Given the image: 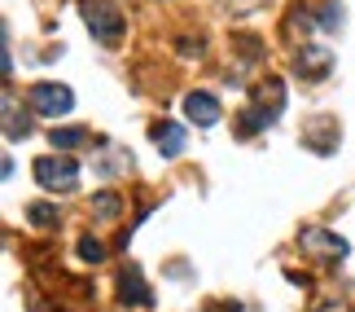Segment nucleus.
<instances>
[{
    "label": "nucleus",
    "mask_w": 355,
    "mask_h": 312,
    "mask_svg": "<svg viewBox=\"0 0 355 312\" xmlns=\"http://www.w3.org/2000/svg\"><path fill=\"white\" fill-rule=\"evenodd\" d=\"M298 247H303L311 260H320V264H343L351 255L347 238H338V233H329V229H320V224H307L303 233H298Z\"/></svg>",
    "instance_id": "nucleus-1"
},
{
    "label": "nucleus",
    "mask_w": 355,
    "mask_h": 312,
    "mask_svg": "<svg viewBox=\"0 0 355 312\" xmlns=\"http://www.w3.org/2000/svg\"><path fill=\"white\" fill-rule=\"evenodd\" d=\"M35 181L44 189H79V163L66 158V154H44L35 158Z\"/></svg>",
    "instance_id": "nucleus-2"
},
{
    "label": "nucleus",
    "mask_w": 355,
    "mask_h": 312,
    "mask_svg": "<svg viewBox=\"0 0 355 312\" xmlns=\"http://www.w3.org/2000/svg\"><path fill=\"white\" fill-rule=\"evenodd\" d=\"M84 22L88 31L101 40V44H119L123 35V13L114 5H105V0H84Z\"/></svg>",
    "instance_id": "nucleus-3"
},
{
    "label": "nucleus",
    "mask_w": 355,
    "mask_h": 312,
    "mask_svg": "<svg viewBox=\"0 0 355 312\" xmlns=\"http://www.w3.org/2000/svg\"><path fill=\"white\" fill-rule=\"evenodd\" d=\"M26 101H31V110H35V115H44V119H62V115H71L75 92L66 88V84H35Z\"/></svg>",
    "instance_id": "nucleus-4"
},
{
    "label": "nucleus",
    "mask_w": 355,
    "mask_h": 312,
    "mask_svg": "<svg viewBox=\"0 0 355 312\" xmlns=\"http://www.w3.org/2000/svg\"><path fill=\"white\" fill-rule=\"evenodd\" d=\"M338 141H343V128H338V119H329V115H316L303 128V145L311 154H334Z\"/></svg>",
    "instance_id": "nucleus-5"
},
{
    "label": "nucleus",
    "mask_w": 355,
    "mask_h": 312,
    "mask_svg": "<svg viewBox=\"0 0 355 312\" xmlns=\"http://www.w3.org/2000/svg\"><path fill=\"white\" fill-rule=\"evenodd\" d=\"M250 110L263 119V124L281 119V110H285V84H281V79H263V84L254 88V106H250Z\"/></svg>",
    "instance_id": "nucleus-6"
},
{
    "label": "nucleus",
    "mask_w": 355,
    "mask_h": 312,
    "mask_svg": "<svg viewBox=\"0 0 355 312\" xmlns=\"http://www.w3.org/2000/svg\"><path fill=\"white\" fill-rule=\"evenodd\" d=\"M329 66H334V53L329 49H320V44H303L294 53V71L303 75V79H320V75H329Z\"/></svg>",
    "instance_id": "nucleus-7"
},
{
    "label": "nucleus",
    "mask_w": 355,
    "mask_h": 312,
    "mask_svg": "<svg viewBox=\"0 0 355 312\" xmlns=\"http://www.w3.org/2000/svg\"><path fill=\"white\" fill-rule=\"evenodd\" d=\"M184 119H189V124H198V128H211V124H220V101H215L211 92L193 88V92L184 97Z\"/></svg>",
    "instance_id": "nucleus-8"
},
{
    "label": "nucleus",
    "mask_w": 355,
    "mask_h": 312,
    "mask_svg": "<svg viewBox=\"0 0 355 312\" xmlns=\"http://www.w3.org/2000/svg\"><path fill=\"white\" fill-rule=\"evenodd\" d=\"M119 290H123V304H132V308H154V295H149L145 286V277H141V268L128 264L119 273Z\"/></svg>",
    "instance_id": "nucleus-9"
},
{
    "label": "nucleus",
    "mask_w": 355,
    "mask_h": 312,
    "mask_svg": "<svg viewBox=\"0 0 355 312\" xmlns=\"http://www.w3.org/2000/svg\"><path fill=\"white\" fill-rule=\"evenodd\" d=\"M149 137H154V145L162 150V158H175V154L184 150V128L171 124V119H158V124L149 128Z\"/></svg>",
    "instance_id": "nucleus-10"
},
{
    "label": "nucleus",
    "mask_w": 355,
    "mask_h": 312,
    "mask_svg": "<svg viewBox=\"0 0 355 312\" xmlns=\"http://www.w3.org/2000/svg\"><path fill=\"white\" fill-rule=\"evenodd\" d=\"M53 150H75V145L88 141V128H53Z\"/></svg>",
    "instance_id": "nucleus-11"
},
{
    "label": "nucleus",
    "mask_w": 355,
    "mask_h": 312,
    "mask_svg": "<svg viewBox=\"0 0 355 312\" xmlns=\"http://www.w3.org/2000/svg\"><path fill=\"white\" fill-rule=\"evenodd\" d=\"M316 26L320 31H343V5H338V0H324L320 13H316Z\"/></svg>",
    "instance_id": "nucleus-12"
},
{
    "label": "nucleus",
    "mask_w": 355,
    "mask_h": 312,
    "mask_svg": "<svg viewBox=\"0 0 355 312\" xmlns=\"http://www.w3.org/2000/svg\"><path fill=\"white\" fill-rule=\"evenodd\" d=\"M26 220H31V224H58V207H49V202H31V207H26Z\"/></svg>",
    "instance_id": "nucleus-13"
},
{
    "label": "nucleus",
    "mask_w": 355,
    "mask_h": 312,
    "mask_svg": "<svg viewBox=\"0 0 355 312\" xmlns=\"http://www.w3.org/2000/svg\"><path fill=\"white\" fill-rule=\"evenodd\" d=\"M79 260H88V264H101L105 260V247L97 238H79Z\"/></svg>",
    "instance_id": "nucleus-14"
},
{
    "label": "nucleus",
    "mask_w": 355,
    "mask_h": 312,
    "mask_svg": "<svg viewBox=\"0 0 355 312\" xmlns=\"http://www.w3.org/2000/svg\"><path fill=\"white\" fill-rule=\"evenodd\" d=\"M92 211H97V215H114V211H119V198H114V194H97Z\"/></svg>",
    "instance_id": "nucleus-15"
},
{
    "label": "nucleus",
    "mask_w": 355,
    "mask_h": 312,
    "mask_svg": "<svg viewBox=\"0 0 355 312\" xmlns=\"http://www.w3.org/2000/svg\"><path fill=\"white\" fill-rule=\"evenodd\" d=\"M320 312H351L347 304H338V299H329V304H320Z\"/></svg>",
    "instance_id": "nucleus-16"
}]
</instances>
